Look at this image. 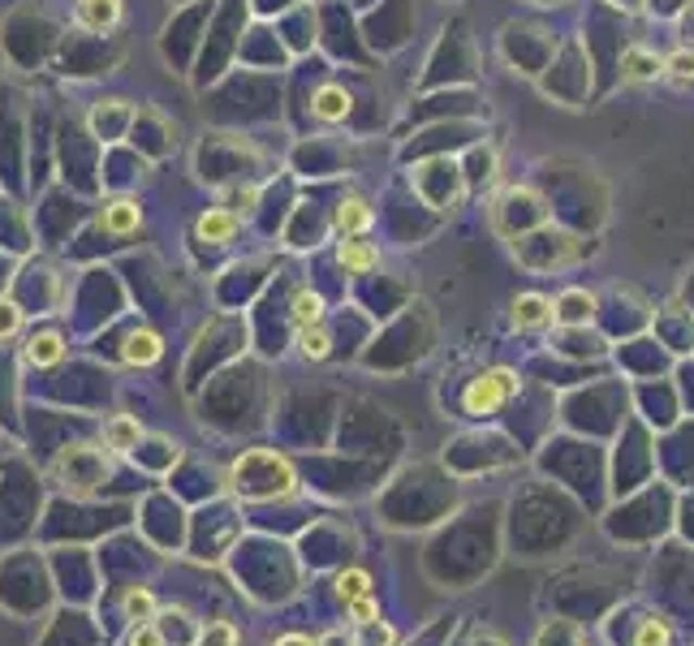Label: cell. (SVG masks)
I'll use <instances>...</instances> for the list:
<instances>
[{"label": "cell", "instance_id": "obj_1", "mask_svg": "<svg viewBox=\"0 0 694 646\" xmlns=\"http://www.w3.org/2000/svg\"><path fill=\"white\" fill-rule=\"evenodd\" d=\"M233 492L246 500H285L298 492V474L281 452L255 448L233 461Z\"/></svg>", "mask_w": 694, "mask_h": 646}, {"label": "cell", "instance_id": "obj_2", "mask_svg": "<svg viewBox=\"0 0 694 646\" xmlns=\"http://www.w3.org/2000/svg\"><path fill=\"white\" fill-rule=\"evenodd\" d=\"M52 470L74 496H91L113 479V457L100 444H70V448H61Z\"/></svg>", "mask_w": 694, "mask_h": 646}, {"label": "cell", "instance_id": "obj_3", "mask_svg": "<svg viewBox=\"0 0 694 646\" xmlns=\"http://www.w3.org/2000/svg\"><path fill=\"white\" fill-rule=\"evenodd\" d=\"M518 371H509V367H492V371H483V375H474L470 384L462 388V410L470 419H483V414H496V410H505L513 397H518Z\"/></svg>", "mask_w": 694, "mask_h": 646}, {"label": "cell", "instance_id": "obj_4", "mask_svg": "<svg viewBox=\"0 0 694 646\" xmlns=\"http://www.w3.org/2000/svg\"><path fill=\"white\" fill-rule=\"evenodd\" d=\"M557 323V307L544 294H522L513 298V327L518 332H544Z\"/></svg>", "mask_w": 694, "mask_h": 646}, {"label": "cell", "instance_id": "obj_5", "mask_svg": "<svg viewBox=\"0 0 694 646\" xmlns=\"http://www.w3.org/2000/svg\"><path fill=\"white\" fill-rule=\"evenodd\" d=\"M621 646H673V621L660 612H639Z\"/></svg>", "mask_w": 694, "mask_h": 646}, {"label": "cell", "instance_id": "obj_6", "mask_svg": "<svg viewBox=\"0 0 694 646\" xmlns=\"http://www.w3.org/2000/svg\"><path fill=\"white\" fill-rule=\"evenodd\" d=\"M660 74H665V57H656L652 48H625L621 83H656Z\"/></svg>", "mask_w": 694, "mask_h": 646}, {"label": "cell", "instance_id": "obj_7", "mask_svg": "<svg viewBox=\"0 0 694 646\" xmlns=\"http://www.w3.org/2000/svg\"><path fill=\"white\" fill-rule=\"evenodd\" d=\"M116 22H121V0H78V26L83 30L104 35Z\"/></svg>", "mask_w": 694, "mask_h": 646}, {"label": "cell", "instance_id": "obj_8", "mask_svg": "<svg viewBox=\"0 0 694 646\" xmlns=\"http://www.w3.org/2000/svg\"><path fill=\"white\" fill-rule=\"evenodd\" d=\"M138 439H142V423H138V419H129V414H116V419L104 423V448L116 452V457L134 452V448H138Z\"/></svg>", "mask_w": 694, "mask_h": 646}, {"label": "cell", "instance_id": "obj_9", "mask_svg": "<svg viewBox=\"0 0 694 646\" xmlns=\"http://www.w3.org/2000/svg\"><path fill=\"white\" fill-rule=\"evenodd\" d=\"M121 358L129 362V367H151V362H160L164 358V345H160V336L156 332H134L129 340H125V349H121Z\"/></svg>", "mask_w": 694, "mask_h": 646}, {"label": "cell", "instance_id": "obj_10", "mask_svg": "<svg viewBox=\"0 0 694 646\" xmlns=\"http://www.w3.org/2000/svg\"><path fill=\"white\" fill-rule=\"evenodd\" d=\"M61 358H65L61 332H39V336L26 340V362H30V367H57Z\"/></svg>", "mask_w": 694, "mask_h": 646}, {"label": "cell", "instance_id": "obj_11", "mask_svg": "<svg viewBox=\"0 0 694 646\" xmlns=\"http://www.w3.org/2000/svg\"><path fill=\"white\" fill-rule=\"evenodd\" d=\"M337 259H342V268L354 272V276H362V272H371V268L380 263L375 246H371V241H362V237H346V241L337 246Z\"/></svg>", "mask_w": 694, "mask_h": 646}, {"label": "cell", "instance_id": "obj_12", "mask_svg": "<svg viewBox=\"0 0 694 646\" xmlns=\"http://www.w3.org/2000/svg\"><path fill=\"white\" fill-rule=\"evenodd\" d=\"M233 233H237V212H230V208H208L199 215V237L203 241H230Z\"/></svg>", "mask_w": 694, "mask_h": 646}, {"label": "cell", "instance_id": "obj_13", "mask_svg": "<svg viewBox=\"0 0 694 646\" xmlns=\"http://www.w3.org/2000/svg\"><path fill=\"white\" fill-rule=\"evenodd\" d=\"M337 228L346 233V237H362L367 228H371V208H367V199H346L342 208H337Z\"/></svg>", "mask_w": 694, "mask_h": 646}, {"label": "cell", "instance_id": "obj_14", "mask_svg": "<svg viewBox=\"0 0 694 646\" xmlns=\"http://www.w3.org/2000/svg\"><path fill=\"white\" fill-rule=\"evenodd\" d=\"M591 315H595V298H591V294H582V289L561 294V302H557V323H586Z\"/></svg>", "mask_w": 694, "mask_h": 646}, {"label": "cell", "instance_id": "obj_15", "mask_svg": "<svg viewBox=\"0 0 694 646\" xmlns=\"http://www.w3.org/2000/svg\"><path fill=\"white\" fill-rule=\"evenodd\" d=\"M298 349H302L311 362H320V358H329V353H333V332H329L324 323L298 327Z\"/></svg>", "mask_w": 694, "mask_h": 646}, {"label": "cell", "instance_id": "obj_16", "mask_svg": "<svg viewBox=\"0 0 694 646\" xmlns=\"http://www.w3.org/2000/svg\"><path fill=\"white\" fill-rule=\"evenodd\" d=\"M138 220H142V215H138V203H129V199H116V203L104 208V228H109V233H121V237L134 233Z\"/></svg>", "mask_w": 694, "mask_h": 646}, {"label": "cell", "instance_id": "obj_17", "mask_svg": "<svg viewBox=\"0 0 694 646\" xmlns=\"http://www.w3.org/2000/svg\"><path fill=\"white\" fill-rule=\"evenodd\" d=\"M349 112V96L342 91V87H320L315 91V116H324V121H346Z\"/></svg>", "mask_w": 694, "mask_h": 646}, {"label": "cell", "instance_id": "obj_18", "mask_svg": "<svg viewBox=\"0 0 694 646\" xmlns=\"http://www.w3.org/2000/svg\"><path fill=\"white\" fill-rule=\"evenodd\" d=\"M535 646H586V638H582V630L574 621H548V625L540 630Z\"/></svg>", "mask_w": 694, "mask_h": 646}, {"label": "cell", "instance_id": "obj_19", "mask_svg": "<svg viewBox=\"0 0 694 646\" xmlns=\"http://www.w3.org/2000/svg\"><path fill=\"white\" fill-rule=\"evenodd\" d=\"M121 612L138 625V621H151L156 617V595L147 591V586H134V591H125L121 595Z\"/></svg>", "mask_w": 694, "mask_h": 646}, {"label": "cell", "instance_id": "obj_20", "mask_svg": "<svg viewBox=\"0 0 694 646\" xmlns=\"http://www.w3.org/2000/svg\"><path fill=\"white\" fill-rule=\"evenodd\" d=\"M311 323H324V302H320V294L298 289V294H294V332H298V327H311Z\"/></svg>", "mask_w": 694, "mask_h": 646}, {"label": "cell", "instance_id": "obj_21", "mask_svg": "<svg viewBox=\"0 0 694 646\" xmlns=\"http://www.w3.org/2000/svg\"><path fill=\"white\" fill-rule=\"evenodd\" d=\"M673 87H691L694 83V48H678L673 57H665V74Z\"/></svg>", "mask_w": 694, "mask_h": 646}, {"label": "cell", "instance_id": "obj_22", "mask_svg": "<svg viewBox=\"0 0 694 646\" xmlns=\"http://www.w3.org/2000/svg\"><path fill=\"white\" fill-rule=\"evenodd\" d=\"M362 595H371V573H367V569L337 573V599H342V604H354V599H362Z\"/></svg>", "mask_w": 694, "mask_h": 646}, {"label": "cell", "instance_id": "obj_23", "mask_svg": "<svg viewBox=\"0 0 694 646\" xmlns=\"http://www.w3.org/2000/svg\"><path fill=\"white\" fill-rule=\"evenodd\" d=\"M349 621H354V630L358 625H371V621H380V604L371 599V595H362V599H354V604H346Z\"/></svg>", "mask_w": 694, "mask_h": 646}, {"label": "cell", "instance_id": "obj_24", "mask_svg": "<svg viewBox=\"0 0 694 646\" xmlns=\"http://www.w3.org/2000/svg\"><path fill=\"white\" fill-rule=\"evenodd\" d=\"M199 646H237V630H233L230 621H216V625H208L199 634Z\"/></svg>", "mask_w": 694, "mask_h": 646}, {"label": "cell", "instance_id": "obj_25", "mask_svg": "<svg viewBox=\"0 0 694 646\" xmlns=\"http://www.w3.org/2000/svg\"><path fill=\"white\" fill-rule=\"evenodd\" d=\"M129 646H164V634H160V625L138 621V625L129 630Z\"/></svg>", "mask_w": 694, "mask_h": 646}, {"label": "cell", "instance_id": "obj_26", "mask_svg": "<svg viewBox=\"0 0 694 646\" xmlns=\"http://www.w3.org/2000/svg\"><path fill=\"white\" fill-rule=\"evenodd\" d=\"M22 327V311L13 302H0V336H13Z\"/></svg>", "mask_w": 694, "mask_h": 646}, {"label": "cell", "instance_id": "obj_27", "mask_svg": "<svg viewBox=\"0 0 694 646\" xmlns=\"http://www.w3.org/2000/svg\"><path fill=\"white\" fill-rule=\"evenodd\" d=\"M272 646H315V643H311L307 634H285V638H276Z\"/></svg>", "mask_w": 694, "mask_h": 646}]
</instances>
